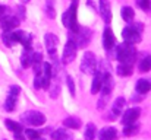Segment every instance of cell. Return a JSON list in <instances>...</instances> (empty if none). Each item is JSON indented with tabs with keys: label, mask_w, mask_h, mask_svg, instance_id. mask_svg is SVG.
Here are the masks:
<instances>
[{
	"label": "cell",
	"mask_w": 151,
	"mask_h": 140,
	"mask_svg": "<svg viewBox=\"0 0 151 140\" xmlns=\"http://www.w3.org/2000/svg\"><path fill=\"white\" fill-rule=\"evenodd\" d=\"M18 18L19 19H24L25 18V9H24V6H18Z\"/></svg>",
	"instance_id": "f35d334b"
},
{
	"label": "cell",
	"mask_w": 151,
	"mask_h": 140,
	"mask_svg": "<svg viewBox=\"0 0 151 140\" xmlns=\"http://www.w3.org/2000/svg\"><path fill=\"white\" fill-rule=\"evenodd\" d=\"M13 35H15L16 43H21L24 48L31 50V45H32V35L31 34H28L25 31H16V32H13Z\"/></svg>",
	"instance_id": "8fae6325"
},
{
	"label": "cell",
	"mask_w": 151,
	"mask_h": 140,
	"mask_svg": "<svg viewBox=\"0 0 151 140\" xmlns=\"http://www.w3.org/2000/svg\"><path fill=\"white\" fill-rule=\"evenodd\" d=\"M69 38H72L76 43L78 48H84L91 41V31L88 28H79L76 32H72Z\"/></svg>",
	"instance_id": "8992f818"
},
{
	"label": "cell",
	"mask_w": 151,
	"mask_h": 140,
	"mask_svg": "<svg viewBox=\"0 0 151 140\" xmlns=\"http://www.w3.org/2000/svg\"><path fill=\"white\" fill-rule=\"evenodd\" d=\"M44 12H46V15H47L50 19H53V18L56 16V10H54V6H53V0H47V1H46Z\"/></svg>",
	"instance_id": "1f68e13d"
},
{
	"label": "cell",
	"mask_w": 151,
	"mask_h": 140,
	"mask_svg": "<svg viewBox=\"0 0 151 140\" xmlns=\"http://www.w3.org/2000/svg\"><path fill=\"white\" fill-rule=\"evenodd\" d=\"M66 83H68V88H69L70 95H72V96H75V83H73L72 76H68V77H66Z\"/></svg>",
	"instance_id": "e575fe53"
},
{
	"label": "cell",
	"mask_w": 151,
	"mask_h": 140,
	"mask_svg": "<svg viewBox=\"0 0 151 140\" xmlns=\"http://www.w3.org/2000/svg\"><path fill=\"white\" fill-rule=\"evenodd\" d=\"M137 57V50L134 44H129V43H123L117 47L116 50V58L120 61V63H126V64H132L134 60Z\"/></svg>",
	"instance_id": "6da1fadb"
},
{
	"label": "cell",
	"mask_w": 151,
	"mask_h": 140,
	"mask_svg": "<svg viewBox=\"0 0 151 140\" xmlns=\"http://www.w3.org/2000/svg\"><path fill=\"white\" fill-rule=\"evenodd\" d=\"M25 134H27L28 140L40 139V133H38V131H35V130H32V129H27V130H25Z\"/></svg>",
	"instance_id": "836d02e7"
},
{
	"label": "cell",
	"mask_w": 151,
	"mask_h": 140,
	"mask_svg": "<svg viewBox=\"0 0 151 140\" xmlns=\"http://www.w3.org/2000/svg\"><path fill=\"white\" fill-rule=\"evenodd\" d=\"M139 114H141V109H139V108H129V109H126V111L123 112V115H122V123H123L125 126H126V124H134V123L138 120Z\"/></svg>",
	"instance_id": "7c38bea8"
},
{
	"label": "cell",
	"mask_w": 151,
	"mask_h": 140,
	"mask_svg": "<svg viewBox=\"0 0 151 140\" xmlns=\"http://www.w3.org/2000/svg\"><path fill=\"white\" fill-rule=\"evenodd\" d=\"M126 105L125 99L123 98H117L113 104V108H111V115H120L122 111H123V107Z\"/></svg>",
	"instance_id": "603a6c76"
},
{
	"label": "cell",
	"mask_w": 151,
	"mask_h": 140,
	"mask_svg": "<svg viewBox=\"0 0 151 140\" xmlns=\"http://www.w3.org/2000/svg\"><path fill=\"white\" fill-rule=\"evenodd\" d=\"M135 88H137V91L141 93V95H144V93L150 92V89H151V82H150V80H147V79H139V80L137 82Z\"/></svg>",
	"instance_id": "44dd1931"
},
{
	"label": "cell",
	"mask_w": 151,
	"mask_h": 140,
	"mask_svg": "<svg viewBox=\"0 0 151 140\" xmlns=\"http://www.w3.org/2000/svg\"><path fill=\"white\" fill-rule=\"evenodd\" d=\"M44 43H46V47H47V51H49V54L50 55H54L56 54V48H57V44H59V40H57V37L54 35V34H46V37H44Z\"/></svg>",
	"instance_id": "9a60e30c"
},
{
	"label": "cell",
	"mask_w": 151,
	"mask_h": 140,
	"mask_svg": "<svg viewBox=\"0 0 151 140\" xmlns=\"http://www.w3.org/2000/svg\"><path fill=\"white\" fill-rule=\"evenodd\" d=\"M31 66H32L35 73H40V70L43 67V55L40 53H32V55H31Z\"/></svg>",
	"instance_id": "ac0fdd59"
},
{
	"label": "cell",
	"mask_w": 151,
	"mask_h": 140,
	"mask_svg": "<svg viewBox=\"0 0 151 140\" xmlns=\"http://www.w3.org/2000/svg\"><path fill=\"white\" fill-rule=\"evenodd\" d=\"M59 92H60V86L57 85V86H54V88L51 89L50 96H51V98H57V96H59Z\"/></svg>",
	"instance_id": "74e56055"
},
{
	"label": "cell",
	"mask_w": 151,
	"mask_h": 140,
	"mask_svg": "<svg viewBox=\"0 0 151 140\" xmlns=\"http://www.w3.org/2000/svg\"><path fill=\"white\" fill-rule=\"evenodd\" d=\"M76 9H78V0H73L72 4H70V7H69V9L63 13V16H62L63 25H65L68 29H70V32H76V31L79 29L78 22H76Z\"/></svg>",
	"instance_id": "7a4b0ae2"
},
{
	"label": "cell",
	"mask_w": 151,
	"mask_h": 140,
	"mask_svg": "<svg viewBox=\"0 0 151 140\" xmlns=\"http://www.w3.org/2000/svg\"><path fill=\"white\" fill-rule=\"evenodd\" d=\"M76 51H78V45H76V43H75L72 38H69V40H68V43H66V45H65V48H63L62 61H63L65 64L72 63V61H73V58L76 57Z\"/></svg>",
	"instance_id": "52a82bcc"
},
{
	"label": "cell",
	"mask_w": 151,
	"mask_h": 140,
	"mask_svg": "<svg viewBox=\"0 0 151 140\" xmlns=\"http://www.w3.org/2000/svg\"><path fill=\"white\" fill-rule=\"evenodd\" d=\"M114 83H113V79H111V75L107 72V73H103V82H101V92L104 96H109L111 89H113Z\"/></svg>",
	"instance_id": "4fadbf2b"
},
{
	"label": "cell",
	"mask_w": 151,
	"mask_h": 140,
	"mask_svg": "<svg viewBox=\"0 0 151 140\" xmlns=\"http://www.w3.org/2000/svg\"><path fill=\"white\" fill-rule=\"evenodd\" d=\"M51 64L50 63H43V67L40 70V77H41V88L47 89L50 86L51 80Z\"/></svg>",
	"instance_id": "9c48e42d"
},
{
	"label": "cell",
	"mask_w": 151,
	"mask_h": 140,
	"mask_svg": "<svg viewBox=\"0 0 151 140\" xmlns=\"http://www.w3.org/2000/svg\"><path fill=\"white\" fill-rule=\"evenodd\" d=\"M96 133H97V129H96V124L93 123H88L87 127H85V140H94L96 139Z\"/></svg>",
	"instance_id": "83f0119b"
},
{
	"label": "cell",
	"mask_w": 151,
	"mask_h": 140,
	"mask_svg": "<svg viewBox=\"0 0 151 140\" xmlns=\"http://www.w3.org/2000/svg\"><path fill=\"white\" fill-rule=\"evenodd\" d=\"M31 55H32V51L31 50H24V53H22V55H21V64H22V67H29L31 66Z\"/></svg>",
	"instance_id": "4316f807"
},
{
	"label": "cell",
	"mask_w": 151,
	"mask_h": 140,
	"mask_svg": "<svg viewBox=\"0 0 151 140\" xmlns=\"http://www.w3.org/2000/svg\"><path fill=\"white\" fill-rule=\"evenodd\" d=\"M21 1H22V3H28L29 0H21Z\"/></svg>",
	"instance_id": "b9f144b4"
},
{
	"label": "cell",
	"mask_w": 151,
	"mask_h": 140,
	"mask_svg": "<svg viewBox=\"0 0 151 140\" xmlns=\"http://www.w3.org/2000/svg\"><path fill=\"white\" fill-rule=\"evenodd\" d=\"M116 137H117V131L114 127H104L101 129L100 134H99L100 140H116Z\"/></svg>",
	"instance_id": "e0dca14e"
},
{
	"label": "cell",
	"mask_w": 151,
	"mask_h": 140,
	"mask_svg": "<svg viewBox=\"0 0 151 140\" xmlns=\"http://www.w3.org/2000/svg\"><path fill=\"white\" fill-rule=\"evenodd\" d=\"M1 41H3V44L6 47H12L13 44H16L13 31H3V34H1Z\"/></svg>",
	"instance_id": "7402d4cb"
},
{
	"label": "cell",
	"mask_w": 151,
	"mask_h": 140,
	"mask_svg": "<svg viewBox=\"0 0 151 140\" xmlns=\"http://www.w3.org/2000/svg\"><path fill=\"white\" fill-rule=\"evenodd\" d=\"M100 15L106 23L111 22V7L109 0H100Z\"/></svg>",
	"instance_id": "5bb4252c"
},
{
	"label": "cell",
	"mask_w": 151,
	"mask_h": 140,
	"mask_svg": "<svg viewBox=\"0 0 151 140\" xmlns=\"http://www.w3.org/2000/svg\"><path fill=\"white\" fill-rule=\"evenodd\" d=\"M96 69H97L96 54L91 53V51H87L82 55V60H81V70L85 75H91V73H96Z\"/></svg>",
	"instance_id": "5b68a950"
},
{
	"label": "cell",
	"mask_w": 151,
	"mask_h": 140,
	"mask_svg": "<svg viewBox=\"0 0 151 140\" xmlns=\"http://www.w3.org/2000/svg\"><path fill=\"white\" fill-rule=\"evenodd\" d=\"M34 88H35V89H41V77H40V73H35V79H34Z\"/></svg>",
	"instance_id": "8d00e7d4"
},
{
	"label": "cell",
	"mask_w": 151,
	"mask_h": 140,
	"mask_svg": "<svg viewBox=\"0 0 151 140\" xmlns=\"http://www.w3.org/2000/svg\"><path fill=\"white\" fill-rule=\"evenodd\" d=\"M139 131V126L138 124H126L125 126V129H123V134L125 136H134V134H137Z\"/></svg>",
	"instance_id": "f546056e"
},
{
	"label": "cell",
	"mask_w": 151,
	"mask_h": 140,
	"mask_svg": "<svg viewBox=\"0 0 151 140\" xmlns=\"http://www.w3.org/2000/svg\"><path fill=\"white\" fill-rule=\"evenodd\" d=\"M19 93H21V88L19 86H10L9 93H7V98H6V102H4V109L6 111H13L15 107H16V102H18V98H19Z\"/></svg>",
	"instance_id": "ba28073f"
},
{
	"label": "cell",
	"mask_w": 151,
	"mask_h": 140,
	"mask_svg": "<svg viewBox=\"0 0 151 140\" xmlns=\"http://www.w3.org/2000/svg\"><path fill=\"white\" fill-rule=\"evenodd\" d=\"M138 67H139L141 72H150L151 70V55H145V57L139 61Z\"/></svg>",
	"instance_id": "4dcf8cb0"
},
{
	"label": "cell",
	"mask_w": 151,
	"mask_h": 140,
	"mask_svg": "<svg viewBox=\"0 0 151 140\" xmlns=\"http://www.w3.org/2000/svg\"><path fill=\"white\" fill-rule=\"evenodd\" d=\"M63 126L68 127V129H73V130H76V129L81 127V120H79L78 117H68V118H65Z\"/></svg>",
	"instance_id": "cb8c5ba5"
},
{
	"label": "cell",
	"mask_w": 151,
	"mask_h": 140,
	"mask_svg": "<svg viewBox=\"0 0 151 140\" xmlns=\"http://www.w3.org/2000/svg\"><path fill=\"white\" fill-rule=\"evenodd\" d=\"M101 82H103V73H101L100 70H96L94 79H93V85H91V93H97L100 91Z\"/></svg>",
	"instance_id": "d6986e66"
},
{
	"label": "cell",
	"mask_w": 151,
	"mask_h": 140,
	"mask_svg": "<svg viewBox=\"0 0 151 140\" xmlns=\"http://www.w3.org/2000/svg\"><path fill=\"white\" fill-rule=\"evenodd\" d=\"M37 140H46V139H41V137H40V139H37Z\"/></svg>",
	"instance_id": "7bdbcfd3"
},
{
	"label": "cell",
	"mask_w": 151,
	"mask_h": 140,
	"mask_svg": "<svg viewBox=\"0 0 151 140\" xmlns=\"http://www.w3.org/2000/svg\"><path fill=\"white\" fill-rule=\"evenodd\" d=\"M21 120L28 124V126H34V127H40L46 123V115L40 111H25L21 115Z\"/></svg>",
	"instance_id": "277c9868"
},
{
	"label": "cell",
	"mask_w": 151,
	"mask_h": 140,
	"mask_svg": "<svg viewBox=\"0 0 151 140\" xmlns=\"http://www.w3.org/2000/svg\"><path fill=\"white\" fill-rule=\"evenodd\" d=\"M4 124H6L7 130H10V131H13V133H22V130H24V127H22L19 123L12 121V120H6Z\"/></svg>",
	"instance_id": "f1b7e54d"
},
{
	"label": "cell",
	"mask_w": 151,
	"mask_h": 140,
	"mask_svg": "<svg viewBox=\"0 0 151 140\" xmlns=\"http://www.w3.org/2000/svg\"><path fill=\"white\" fill-rule=\"evenodd\" d=\"M114 43H116V38H114V34L110 28H106L104 32H103V45L106 50H111L114 47Z\"/></svg>",
	"instance_id": "2e32d148"
},
{
	"label": "cell",
	"mask_w": 151,
	"mask_h": 140,
	"mask_svg": "<svg viewBox=\"0 0 151 140\" xmlns=\"http://www.w3.org/2000/svg\"><path fill=\"white\" fill-rule=\"evenodd\" d=\"M142 96H134V101H141Z\"/></svg>",
	"instance_id": "60d3db41"
},
{
	"label": "cell",
	"mask_w": 151,
	"mask_h": 140,
	"mask_svg": "<svg viewBox=\"0 0 151 140\" xmlns=\"http://www.w3.org/2000/svg\"><path fill=\"white\" fill-rule=\"evenodd\" d=\"M120 15H122L123 21H126V22H132V21H134V16H135V12H134L132 7H129V6H123L122 10H120Z\"/></svg>",
	"instance_id": "d4e9b609"
},
{
	"label": "cell",
	"mask_w": 151,
	"mask_h": 140,
	"mask_svg": "<svg viewBox=\"0 0 151 140\" xmlns=\"http://www.w3.org/2000/svg\"><path fill=\"white\" fill-rule=\"evenodd\" d=\"M116 73L119 75V76H131L132 73H134V70H132V64H126V63H120L117 67H116Z\"/></svg>",
	"instance_id": "ffe728a7"
},
{
	"label": "cell",
	"mask_w": 151,
	"mask_h": 140,
	"mask_svg": "<svg viewBox=\"0 0 151 140\" xmlns=\"http://www.w3.org/2000/svg\"><path fill=\"white\" fill-rule=\"evenodd\" d=\"M137 6L144 12H151V0H137Z\"/></svg>",
	"instance_id": "d6a6232c"
},
{
	"label": "cell",
	"mask_w": 151,
	"mask_h": 140,
	"mask_svg": "<svg viewBox=\"0 0 151 140\" xmlns=\"http://www.w3.org/2000/svg\"><path fill=\"white\" fill-rule=\"evenodd\" d=\"M13 134H15V140H25L22 133H13Z\"/></svg>",
	"instance_id": "ab89813d"
},
{
	"label": "cell",
	"mask_w": 151,
	"mask_h": 140,
	"mask_svg": "<svg viewBox=\"0 0 151 140\" xmlns=\"http://www.w3.org/2000/svg\"><path fill=\"white\" fill-rule=\"evenodd\" d=\"M7 15H10V10H9V7H7V6H3V4H0V19H1V18H4V16H7Z\"/></svg>",
	"instance_id": "d590c367"
},
{
	"label": "cell",
	"mask_w": 151,
	"mask_h": 140,
	"mask_svg": "<svg viewBox=\"0 0 151 140\" xmlns=\"http://www.w3.org/2000/svg\"><path fill=\"white\" fill-rule=\"evenodd\" d=\"M51 139L53 140H68L70 139V134L66 131V129H57L51 133Z\"/></svg>",
	"instance_id": "484cf974"
},
{
	"label": "cell",
	"mask_w": 151,
	"mask_h": 140,
	"mask_svg": "<svg viewBox=\"0 0 151 140\" xmlns=\"http://www.w3.org/2000/svg\"><path fill=\"white\" fill-rule=\"evenodd\" d=\"M142 25L138 22V23H129L123 31H122V35H123V40L125 43H129V44H137L141 41V32H142Z\"/></svg>",
	"instance_id": "3957f363"
},
{
	"label": "cell",
	"mask_w": 151,
	"mask_h": 140,
	"mask_svg": "<svg viewBox=\"0 0 151 140\" xmlns=\"http://www.w3.org/2000/svg\"><path fill=\"white\" fill-rule=\"evenodd\" d=\"M0 25H1L3 31H13L19 25V18L13 16V15H7V16L0 19Z\"/></svg>",
	"instance_id": "30bf717a"
}]
</instances>
